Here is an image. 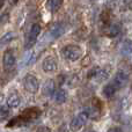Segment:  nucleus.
Returning a JSON list of instances; mask_svg holds the SVG:
<instances>
[{
    "label": "nucleus",
    "mask_w": 132,
    "mask_h": 132,
    "mask_svg": "<svg viewBox=\"0 0 132 132\" xmlns=\"http://www.w3.org/2000/svg\"><path fill=\"white\" fill-rule=\"evenodd\" d=\"M41 116V110L38 108H28L22 115L18 116L13 121L9 122L8 126H21L23 124L29 123L32 119H36Z\"/></svg>",
    "instance_id": "nucleus-1"
},
{
    "label": "nucleus",
    "mask_w": 132,
    "mask_h": 132,
    "mask_svg": "<svg viewBox=\"0 0 132 132\" xmlns=\"http://www.w3.org/2000/svg\"><path fill=\"white\" fill-rule=\"evenodd\" d=\"M62 53L66 59L70 60V62H77L82 56V49L79 45L71 44V45H66L63 48Z\"/></svg>",
    "instance_id": "nucleus-2"
},
{
    "label": "nucleus",
    "mask_w": 132,
    "mask_h": 132,
    "mask_svg": "<svg viewBox=\"0 0 132 132\" xmlns=\"http://www.w3.org/2000/svg\"><path fill=\"white\" fill-rule=\"evenodd\" d=\"M88 116V111H82L80 114H78L70 123V130L72 132H79L85 126V124L87 123Z\"/></svg>",
    "instance_id": "nucleus-3"
},
{
    "label": "nucleus",
    "mask_w": 132,
    "mask_h": 132,
    "mask_svg": "<svg viewBox=\"0 0 132 132\" xmlns=\"http://www.w3.org/2000/svg\"><path fill=\"white\" fill-rule=\"evenodd\" d=\"M110 75V68L108 67H95L89 72L88 78L95 80L96 82H102L107 80Z\"/></svg>",
    "instance_id": "nucleus-4"
},
{
    "label": "nucleus",
    "mask_w": 132,
    "mask_h": 132,
    "mask_svg": "<svg viewBox=\"0 0 132 132\" xmlns=\"http://www.w3.org/2000/svg\"><path fill=\"white\" fill-rule=\"evenodd\" d=\"M39 32H41V27H39V24L34 23V24L30 27L29 31H28V34H27V39H26V44H24L26 49H30L34 46V44L36 43V41H37V37H38Z\"/></svg>",
    "instance_id": "nucleus-5"
},
{
    "label": "nucleus",
    "mask_w": 132,
    "mask_h": 132,
    "mask_svg": "<svg viewBox=\"0 0 132 132\" xmlns=\"http://www.w3.org/2000/svg\"><path fill=\"white\" fill-rule=\"evenodd\" d=\"M129 80V74L123 70H119L118 72L115 74V77L112 78V80L110 81V84L116 88V90H119L122 89L126 84H128Z\"/></svg>",
    "instance_id": "nucleus-6"
},
{
    "label": "nucleus",
    "mask_w": 132,
    "mask_h": 132,
    "mask_svg": "<svg viewBox=\"0 0 132 132\" xmlns=\"http://www.w3.org/2000/svg\"><path fill=\"white\" fill-rule=\"evenodd\" d=\"M23 86H24L26 90H28L29 93L35 94L38 92L39 89V82L35 75L32 74H27L23 79Z\"/></svg>",
    "instance_id": "nucleus-7"
},
{
    "label": "nucleus",
    "mask_w": 132,
    "mask_h": 132,
    "mask_svg": "<svg viewBox=\"0 0 132 132\" xmlns=\"http://www.w3.org/2000/svg\"><path fill=\"white\" fill-rule=\"evenodd\" d=\"M42 68H43V71L46 73L55 72V71L57 70V60H56V58L52 57V56L46 57L45 59L43 60V63H42Z\"/></svg>",
    "instance_id": "nucleus-8"
},
{
    "label": "nucleus",
    "mask_w": 132,
    "mask_h": 132,
    "mask_svg": "<svg viewBox=\"0 0 132 132\" xmlns=\"http://www.w3.org/2000/svg\"><path fill=\"white\" fill-rule=\"evenodd\" d=\"M2 62H4V67L5 70H12V68L15 66L16 59L15 56H14L13 51L12 50H7L4 53V58H2Z\"/></svg>",
    "instance_id": "nucleus-9"
},
{
    "label": "nucleus",
    "mask_w": 132,
    "mask_h": 132,
    "mask_svg": "<svg viewBox=\"0 0 132 132\" xmlns=\"http://www.w3.org/2000/svg\"><path fill=\"white\" fill-rule=\"evenodd\" d=\"M105 35L108 37H115L122 31V23L121 22H112L105 28Z\"/></svg>",
    "instance_id": "nucleus-10"
},
{
    "label": "nucleus",
    "mask_w": 132,
    "mask_h": 132,
    "mask_svg": "<svg viewBox=\"0 0 132 132\" xmlns=\"http://www.w3.org/2000/svg\"><path fill=\"white\" fill-rule=\"evenodd\" d=\"M65 32V24L63 22H57L52 26L50 30V35L52 38H58Z\"/></svg>",
    "instance_id": "nucleus-11"
},
{
    "label": "nucleus",
    "mask_w": 132,
    "mask_h": 132,
    "mask_svg": "<svg viewBox=\"0 0 132 132\" xmlns=\"http://www.w3.org/2000/svg\"><path fill=\"white\" fill-rule=\"evenodd\" d=\"M121 52L123 56H132V41L130 38H126L124 39V42L122 43V46H121Z\"/></svg>",
    "instance_id": "nucleus-12"
},
{
    "label": "nucleus",
    "mask_w": 132,
    "mask_h": 132,
    "mask_svg": "<svg viewBox=\"0 0 132 132\" xmlns=\"http://www.w3.org/2000/svg\"><path fill=\"white\" fill-rule=\"evenodd\" d=\"M63 5V0H48L46 1V8L50 13H56L59 11V8Z\"/></svg>",
    "instance_id": "nucleus-13"
},
{
    "label": "nucleus",
    "mask_w": 132,
    "mask_h": 132,
    "mask_svg": "<svg viewBox=\"0 0 132 132\" xmlns=\"http://www.w3.org/2000/svg\"><path fill=\"white\" fill-rule=\"evenodd\" d=\"M20 102H21V98H20V95L18 93H12L11 95L7 97V105L9 108H16L20 105Z\"/></svg>",
    "instance_id": "nucleus-14"
},
{
    "label": "nucleus",
    "mask_w": 132,
    "mask_h": 132,
    "mask_svg": "<svg viewBox=\"0 0 132 132\" xmlns=\"http://www.w3.org/2000/svg\"><path fill=\"white\" fill-rule=\"evenodd\" d=\"M16 37V35L14 34L13 31H8V32H6V34L4 35V36L0 38V49L1 48H4L5 45H7L8 43H11L12 41H13L14 38Z\"/></svg>",
    "instance_id": "nucleus-15"
},
{
    "label": "nucleus",
    "mask_w": 132,
    "mask_h": 132,
    "mask_svg": "<svg viewBox=\"0 0 132 132\" xmlns=\"http://www.w3.org/2000/svg\"><path fill=\"white\" fill-rule=\"evenodd\" d=\"M66 100H67V93H66L65 89H58L55 93V101L58 104H62V103H65Z\"/></svg>",
    "instance_id": "nucleus-16"
},
{
    "label": "nucleus",
    "mask_w": 132,
    "mask_h": 132,
    "mask_svg": "<svg viewBox=\"0 0 132 132\" xmlns=\"http://www.w3.org/2000/svg\"><path fill=\"white\" fill-rule=\"evenodd\" d=\"M116 88H115L114 86H112L111 84H107L104 87H103V89H102V93H103V96L104 97H107V98H109V97H111V96H114L115 95V93H116Z\"/></svg>",
    "instance_id": "nucleus-17"
},
{
    "label": "nucleus",
    "mask_w": 132,
    "mask_h": 132,
    "mask_svg": "<svg viewBox=\"0 0 132 132\" xmlns=\"http://www.w3.org/2000/svg\"><path fill=\"white\" fill-rule=\"evenodd\" d=\"M44 95H52L55 93V84L52 80H49L45 85H44Z\"/></svg>",
    "instance_id": "nucleus-18"
},
{
    "label": "nucleus",
    "mask_w": 132,
    "mask_h": 132,
    "mask_svg": "<svg viewBox=\"0 0 132 132\" xmlns=\"http://www.w3.org/2000/svg\"><path fill=\"white\" fill-rule=\"evenodd\" d=\"M8 105H0V121H4L5 118L9 116V109Z\"/></svg>",
    "instance_id": "nucleus-19"
},
{
    "label": "nucleus",
    "mask_w": 132,
    "mask_h": 132,
    "mask_svg": "<svg viewBox=\"0 0 132 132\" xmlns=\"http://www.w3.org/2000/svg\"><path fill=\"white\" fill-rule=\"evenodd\" d=\"M119 0H107V7L109 9H114L118 6Z\"/></svg>",
    "instance_id": "nucleus-20"
},
{
    "label": "nucleus",
    "mask_w": 132,
    "mask_h": 132,
    "mask_svg": "<svg viewBox=\"0 0 132 132\" xmlns=\"http://www.w3.org/2000/svg\"><path fill=\"white\" fill-rule=\"evenodd\" d=\"M123 11H131L132 12V0H125V1H124Z\"/></svg>",
    "instance_id": "nucleus-21"
},
{
    "label": "nucleus",
    "mask_w": 132,
    "mask_h": 132,
    "mask_svg": "<svg viewBox=\"0 0 132 132\" xmlns=\"http://www.w3.org/2000/svg\"><path fill=\"white\" fill-rule=\"evenodd\" d=\"M8 19H9V15L8 14H4V15L0 16V27L1 26H5L7 22H8Z\"/></svg>",
    "instance_id": "nucleus-22"
},
{
    "label": "nucleus",
    "mask_w": 132,
    "mask_h": 132,
    "mask_svg": "<svg viewBox=\"0 0 132 132\" xmlns=\"http://www.w3.org/2000/svg\"><path fill=\"white\" fill-rule=\"evenodd\" d=\"M36 132H51V131H50V129L46 128V126H41Z\"/></svg>",
    "instance_id": "nucleus-23"
},
{
    "label": "nucleus",
    "mask_w": 132,
    "mask_h": 132,
    "mask_svg": "<svg viewBox=\"0 0 132 132\" xmlns=\"http://www.w3.org/2000/svg\"><path fill=\"white\" fill-rule=\"evenodd\" d=\"M108 132H123V130L121 128H111L108 130Z\"/></svg>",
    "instance_id": "nucleus-24"
},
{
    "label": "nucleus",
    "mask_w": 132,
    "mask_h": 132,
    "mask_svg": "<svg viewBox=\"0 0 132 132\" xmlns=\"http://www.w3.org/2000/svg\"><path fill=\"white\" fill-rule=\"evenodd\" d=\"M4 4H5V0H0V8L4 6Z\"/></svg>",
    "instance_id": "nucleus-25"
},
{
    "label": "nucleus",
    "mask_w": 132,
    "mask_h": 132,
    "mask_svg": "<svg viewBox=\"0 0 132 132\" xmlns=\"http://www.w3.org/2000/svg\"><path fill=\"white\" fill-rule=\"evenodd\" d=\"M18 2V0H12V4H16Z\"/></svg>",
    "instance_id": "nucleus-26"
}]
</instances>
